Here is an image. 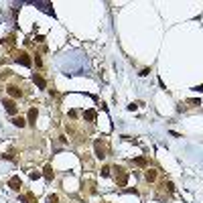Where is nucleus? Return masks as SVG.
Returning a JSON list of instances; mask_svg holds the SVG:
<instances>
[{"label": "nucleus", "instance_id": "nucleus-1", "mask_svg": "<svg viewBox=\"0 0 203 203\" xmlns=\"http://www.w3.org/2000/svg\"><path fill=\"white\" fill-rule=\"evenodd\" d=\"M116 183L120 185V187H126V183H128V173L122 169V167H116Z\"/></svg>", "mask_w": 203, "mask_h": 203}, {"label": "nucleus", "instance_id": "nucleus-2", "mask_svg": "<svg viewBox=\"0 0 203 203\" xmlns=\"http://www.w3.org/2000/svg\"><path fill=\"white\" fill-rule=\"evenodd\" d=\"M14 59H16V63H20V65H25V67H31V65H33V61L28 59V55L25 53V51H20V53H16V57H14Z\"/></svg>", "mask_w": 203, "mask_h": 203}, {"label": "nucleus", "instance_id": "nucleus-3", "mask_svg": "<svg viewBox=\"0 0 203 203\" xmlns=\"http://www.w3.org/2000/svg\"><path fill=\"white\" fill-rule=\"evenodd\" d=\"M2 106H4V110H6V112L12 116V118L16 116V104H14L12 100H4V102H2Z\"/></svg>", "mask_w": 203, "mask_h": 203}, {"label": "nucleus", "instance_id": "nucleus-4", "mask_svg": "<svg viewBox=\"0 0 203 203\" xmlns=\"http://www.w3.org/2000/svg\"><path fill=\"white\" fill-rule=\"evenodd\" d=\"M94 150H95V156H98L100 161L106 156V150H104V144H102V140H95V142H94Z\"/></svg>", "mask_w": 203, "mask_h": 203}, {"label": "nucleus", "instance_id": "nucleus-5", "mask_svg": "<svg viewBox=\"0 0 203 203\" xmlns=\"http://www.w3.org/2000/svg\"><path fill=\"white\" fill-rule=\"evenodd\" d=\"M31 4H35L37 8H43V10H45L47 14H55V12H53V6H51L49 2H37V0H33Z\"/></svg>", "mask_w": 203, "mask_h": 203}, {"label": "nucleus", "instance_id": "nucleus-6", "mask_svg": "<svg viewBox=\"0 0 203 203\" xmlns=\"http://www.w3.org/2000/svg\"><path fill=\"white\" fill-rule=\"evenodd\" d=\"M8 187L14 191H20V187H22V183H20V177H10V181H8Z\"/></svg>", "mask_w": 203, "mask_h": 203}, {"label": "nucleus", "instance_id": "nucleus-7", "mask_svg": "<svg viewBox=\"0 0 203 203\" xmlns=\"http://www.w3.org/2000/svg\"><path fill=\"white\" fill-rule=\"evenodd\" d=\"M33 81H35V85H37L39 89H45V88H47V81L43 79L39 73H33Z\"/></svg>", "mask_w": 203, "mask_h": 203}, {"label": "nucleus", "instance_id": "nucleus-8", "mask_svg": "<svg viewBox=\"0 0 203 203\" xmlns=\"http://www.w3.org/2000/svg\"><path fill=\"white\" fill-rule=\"evenodd\" d=\"M37 116H39L37 108H31V110H28V116H27V122H28V124H35V120H37Z\"/></svg>", "mask_w": 203, "mask_h": 203}, {"label": "nucleus", "instance_id": "nucleus-9", "mask_svg": "<svg viewBox=\"0 0 203 203\" xmlns=\"http://www.w3.org/2000/svg\"><path fill=\"white\" fill-rule=\"evenodd\" d=\"M12 124H14V126H18V128H25L27 120H25L22 116H20V118H18V116H14V118H12Z\"/></svg>", "mask_w": 203, "mask_h": 203}, {"label": "nucleus", "instance_id": "nucleus-10", "mask_svg": "<svg viewBox=\"0 0 203 203\" xmlns=\"http://www.w3.org/2000/svg\"><path fill=\"white\" fill-rule=\"evenodd\" d=\"M8 95H10V98H20V89L16 88V85H10V88H8Z\"/></svg>", "mask_w": 203, "mask_h": 203}, {"label": "nucleus", "instance_id": "nucleus-11", "mask_svg": "<svg viewBox=\"0 0 203 203\" xmlns=\"http://www.w3.org/2000/svg\"><path fill=\"white\" fill-rule=\"evenodd\" d=\"M20 201H25V203H37L33 193H25V195H20Z\"/></svg>", "mask_w": 203, "mask_h": 203}, {"label": "nucleus", "instance_id": "nucleus-12", "mask_svg": "<svg viewBox=\"0 0 203 203\" xmlns=\"http://www.w3.org/2000/svg\"><path fill=\"white\" fill-rule=\"evenodd\" d=\"M83 118L89 120V122H94L95 120V110H85V112H83Z\"/></svg>", "mask_w": 203, "mask_h": 203}, {"label": "nucleus", "instance_id": "nucleus-13", "mask_svg": "<svg viewBox=\"0 0 203 203\" xmlns=\"http://www.w3.org/2000/svg\"><path fill=\"white\" fill-rule=\"evenodd\" d=\"M43 175H45L47 181H53V169H51V167H45V173H43Z\"/></svg>", "mask_w": 203, "mask_h": 203}, {"label": "nucleus", "instance_id": "nucleus-14", "mask_svg": "<svg viewBox=\"0 0 203 203\" xmlns=\"http://www.w3.org/2000/svg\"><path fill=\"white\" fill-rule=\"evenodd\" d=\"M144 177H146V181H155V179H156V171L148 169V171H146V175H144Z\"/></svg>", "mask_w": 203, "mask_h": 203}, {"label": "nucleus", "instance_id": "nucleus-15", "mask_svg": "<svg viewBox=\"0 0 203 203\" xmlns=\"http://www.w3.org/2000/svg\"><path fill=\"white\" fill-rule=\"evenodd\" d=\"M134 162H136V165H140V167H146V165H148V161H146L144 156H138V158H134Z\"/></svg>", "mask_w": 203, "mask_h": 203}, {"label": "nucleus", "instance_id": "nucleus-16", "mask_svg": "<svg viewBox=\"0 0 203 203\" xmlns=\"http://www.w3.org/2000/svg\"><path fill=\"white\" fill-rule=\"evenodd\" d=\"M165 189L169 191V193H173V191H175V187H173V183H171V181H165Z\"/></svg>", "mask_w": 203, "mask_h": 203}, {"label": "nucleus", "instance_id": "nucleus-17", "mask_svg": "<svg viewBox=\"0 0 203 203\" xmlns=\"http://www.w3.org/2000/svg\"><path fill=\"white\" fill-rule=\"evenodd\" d=\"M47 203H59V197H57V195H49L47 197Z\"/></svg>", "mask_w": 203, "mask_h": 203}, {"label": "nucleus", "instance_id": "nucleus-18", "mask_svg": "<svg viewBox=\"0 0 203 203\" xmlns=\"http://www.w3.org/2000/svg\"><path fill=\"white\" fill-rule=\"evenodd\" d=\"M110 175V167H102V177H108Z\"/></svg>", "mask_w": 203, "mask_h": 203}, {"label": "nucleus", "instance_id": "nucleus-19", "mask_svg": "<svg viewBox=\"0 0 203 203\" xmlns=\"http://www.w3.org/2000/svg\"><path fill=\"white\" fill-rule=\"evenodd\" d=\"M187 102L193 104V106H201V100H195V98H193V100H187Z\"/></svg>", "mask_w": 203, "mask_h": 203}, {"label": "nucleus", "instance_id": "nucleus-20", "mask_svg": "<svg viewBox=\"0 0 203 203\" xmlns=\"http://www.w3.org/2000/svg\"><path fill=\"white\" fill-rule=\"evenodd\" d=\"M35 63H37V67H41V65H43V61L39 59V55H37V57H35Z\"/></svg>", "mask_w": 203, "mask_h": 203}, {"label": "nucleus", "instance_id": "nucleus-21", "mask_svg": "<svg viewBox=\"0 0 203 203\" xmlns=\"http://www.w3.org/2000/svg\"><path fill=\"white\" fill-rule=\"evenodd\" d=\"M150 73V69L148 67H146V69H142V71H140V75H142V77H144V75H148Z\"/></svg>", "mask_w": 203, "mask_h": 203}, {"label": "nucleus", "instance_id": "nucleus-22", "mask_svg": "<svg viewBox=\"0 0 203 203\" xmlns=\"http://www.w3.org/2000/svg\"><path fill=\"white\" fill-rule=\"evenodd\" d=\"M195 92H203V85H197V88H193Z\"/></svg>", "mask_w": 203, "mask_h": 203}]
</instances>
